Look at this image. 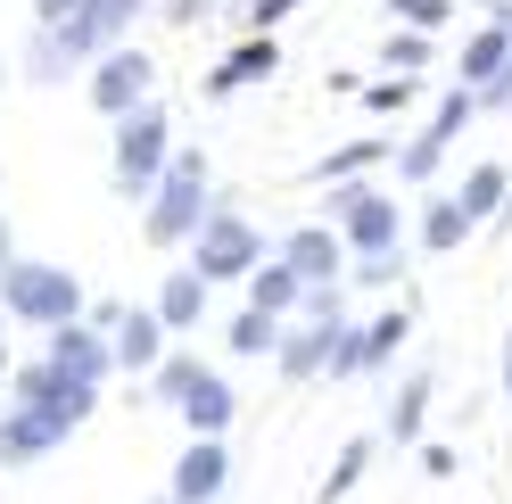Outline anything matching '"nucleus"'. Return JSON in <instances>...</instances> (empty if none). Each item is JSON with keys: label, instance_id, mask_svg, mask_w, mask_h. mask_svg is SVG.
Instances as JSON below:
<instances>
[{"label": "nucleus", "instance_id": "f8f14e48", "mask_svg": "<svg viewBox=\"0 0 512 504\" xmlns=\"http://www.w3.org/2000/svg\"><path fill=\"white\" fill-rule=\"evenodd\" d=\"M223 488H232V447H223V438H182L166 504H215Z\"/></svg>", "mask_w": 512, "mask_h": 504}, {"label": "nucleus", "instance_id": "79ce46f5", "mask_svg": "<svg viewBox=\"0 0 512 504\" xmlns=\"http://www.w3.org/2000/svg\"><path fill=\"white\" fill-rule=\"evenodd\" d=\"M0 83H9V58H0Z\"/></svg>", "mask_w": 512, "mask_h": 504}, {"label": "nucleus", "instance_id": "ea45409f", "mask_svg": "<svg viewBox=\"0 0 512 504\" xmlns=\"http://www.w3.org/2000/svg\"><path fill=\"white\" fill-rule=\"evenodd\" d=\"M9 372H17V364H9V348H0V389H9Z\"/></svg>", "mask_w": 512, "mask_h": 504}, {"label": "nucleus", "instance_id": "bb28decb", "mask_svg": "<svg viewBox=\"0 0 512 504\" xmlns=\"http://www.w3.org/2000/svg\"><path fill=\"white\" fill-rule=\"evenodd\" d=\"M471 116H479V91H438V108H430V124H422V141H438V149H455L463 133H471Z\"/></svg>", "mask_w": 512, "mask_h": 504}, {"label": "nucleus", "instance_id": "1a4fd4ad", "mask_svg": "<svg viewBox=\"0 0 512 504\" xmlns=\"http://www.w3.org/2000/svg\"><path fill=\"white\" fill-rule=\"evenodd\" d=\"M9 405H42V414H58V422H91L100 414V389L91 381H75V372H58L50 356H34V364H17L9 372Z\"/></svg>", "mask_w": 512, "mask_h": 504}, {"label": "nucleus", "instance_id": "dca6fc26", "mask_svg": "<svg viewBox=\"0 0 512 504\" xmlns=\"http://www.w3.org/2000/svg\"><path fill=\"white\" fill-rule=\"evenodd\" d=\"M339 323H347V314H331V323H290V331H281V348H273L281 381H323V364H331V339H339Z\"/></svg>", "mask_w": 512, "mask_h": 504}, {"label": "nucleus", "instance_id": "0eeeda50", "mask_svg": "<svg viewBox=\"0 0 512 504\" xmlns=\"http://www.w3.org/2000/svg\"><path fill=\"white\" fill-rule=\"evenodd\" d=\"M265 257H273V248H265V232H256V215H240V207H223V199H215V215L199 224V240L182 248V265L199 273L207 290H215V281H248V273L265 265Z\"/></svg>", "mask_w": 512, "mask_h": 504}, {"label": "nucleus", "instance_id": "f3484780", "mask_svg": "<svg viewBox=\"0 0 512 504\" xmlns=\"http://www.w3.org/2000/svg\"><path fill=\"white\" fill-rule=\"evenodd\" d=\"M512 75V34L504 25H479V34H463V50H455V83L463 91H488V83H504Z\"/></svg>", "mask_w": 512, "mask_h": 504}, {"label": "nucleus", "instance_id": "a878e982", "mask_svg": "<svg viewBox=\"0 0 512 504\" xmlns=\"http://www.w3.org/2000/svg\"><path fill=\"white\" fill-rule=\"evenodd\" d=\"M281 331H290V323H273V314H256V306H240L232 323H223V348H232V356L248 364V356H273V348H281Z\"/></svg>", "mask_w": 512, "mask_h": 504}, {"label": "nucleus", "instance_id": "aec40b11", "mask_svg": "<svg viewBox=\"0 0 512 504\" xmlns=\"http://www.w3.org/2000/svg\"><path fill=\"white\" fill-rule=\"evenodd\" d=\"M430 397H438L430 372H405L397 397H389V430H380V438H389V447H422V438H430Z\"/></svg>", "mask_w": 512, "mask_h": 504}, {"label": "nucleus", "instance_id": "72a5a7b5", "mask_svg": "<svg viewBox=\"0 0 512 504\" xmlns=\"http://www.w3.org/2000/svg\"><path fill=\"white\" fill-rule=\"evenodd\" d=\"M397 273H405V257H356L347 265V281H364V290H389Z\"/></svg>", "mask_w": 512, "mask_h": 504}, {"label": "nucleus", "instance_id": "ddd939ff", "mask_svg": "<svg viewBox=\"0 0 512 504\" xmlns=\"http://www.w3.org/2000/svg\"><path fill=\"white\" fill-rule=\"evenodd\" d=\"M75 438V422L42 414V405H0V463H42Z\"/></svg>", "mask_w": 512, "mask_h": 504}, {"label": "nucleus", "instance_id": "9d476101", "mask_svg": "<svg viewBox=\"0 0 512 504\" xmlns=\"http://www.w3.org/2000/svg\"><path fill=\"white\" fill-rule=\"evenodd\" d=\"M273 257L290 265L306 290H347V240L331 224H298V232H281L273 240Z\"/></svg>", "mask_w": 512, "mask_h": 504}, {"label": "nucleus", "instance_id": "4468645a", "mask_svg": "<svg viewBox=\"0 0 512 504\" xmlns=\"http://www.w3.org/2000/svg\"><path fill=\"white\" fill-rule=\"evenodd\" d=\"M42 356L58 364V372H75V381H91V389H108V331L100 323H91V314H83V323H58V331H42Z\"/></svg>", "mask_w": 512, "mask_h": 504}, {"label": "nucleus", "instance_id": "c756f323", "mask_svg": "<svg viewBox=\"0 0 512 504\" xmlns=\"http://www.w3.org/2000/svg\"><path fill=\"white\" fill-rule=\"evenodd\" d=\"M323 381H364V331H356V323H339V339H331V364H323Z\"/></svg>", "mask_w": 512, "mask_h": 504}, {"label": "nucleus", "instance_id": "7c9ffc66", "mask_svg": "<svg viewBox=\"0 0 512 504\" xmlns=\"http://www.w3.org/2000/svg\"><path fill=\"white\" fill-rule=\"evenodd\" d=\"M380 58H389L397 75H422V67H430V34H405V25H389V50H380Z\"/></svg>", "mask_w": 512, "mask_h": 504}, {"label": "nucleus", "instance_id": "2eb2a0df", "mask_svg": "<svg viewBox=\"0 0 512 504\" xmlns=\"http://www.w3.org/2000/svg\"><path fill=\"white\" fill-rule=\"evenodd\" d=\"M265 75H281V42H273V34H248L240 50H223V58H215V75H207V100H232V91L265 83Z\"/></svg>", "mask_w": 512, "mask_h": 504}, {"label": "nucleus", "instance_id": "c9c22d12", "mask_svg": "<svg viewBox=\"0 0 512 504\" xmlns=\"http://www.w3.org/2000/svg\"><path fill=\"white\" fill-rule=\"evenodd\" d=\"M166 17H174V25H199V17H207V0H174Z\"/></svg>", "mask_w": 512, "mask_h": 504}, {"label": "nucleus", "instance_id": "6ab92c4d", "mask_svg": "<svg viewBox=\"0 0 512 504\" xmlns=\"http://www.w3.org/2000/svg\"><path fill=\"white\" fill-rule=\"evenodd\" d=\"M149 306H157V323H166L174 339H190V331L207 323V281L190 273V265H174L166 281H157V298H149Z\"/></svg>", "mask_w": 512, "mask_h": 504}, {"label": "nucleus", "instance_id": "f03ea898", "mask_svg": "<svg viewBox=\"0 0 512 504\" xmlns=\"http://www.w3.org/2000/svg\"><path fill=\"white\" fill-rule=\"evenodd\" d=\"M124 25H133V17H116L108 0H83L75 17L34 25V42H25V83H67V75H83L100 50L124 42Z\"/></svg>", "mask_w": 512, "mask_h": 504}, {"label": "nucleus", "instance_id": "4be33fe9", "mask_svg": "<svg viewBox=\"0 0 512 504\" xmlns=\"http://www.w3.org/2000/svg\"><path fill=\"white\" fill-rule=\"evenodd\" d=\"M240 290H248V306H256V314H273V323H298V306H306V281L281 265V257H265V265L240 281Z\"/></svg>", "mask_w": 512, "mask_h": 504}, {"label": "nucleus", "instance_id": "7ed1b4c3", "mask_svg": "<svg viewBox=\"0 0 512 504\" xmlns=\"http://www.w3.org/2000/svg\"><path fill=\"white\" fill-rule=\"evenodd\" d=\"M149 405L182 414V430H190V438H223V430H232V414H240L232 381H223L207 356H190V348H174L166 364L149 372Z\"/></svg>", "mask_w": 512, "mask_h": 504}, {"label": "nucleus", "instance_id": "4c0bfd02", "mask_svg": "<svg viewBox=\"0 0 512 504\" xmlns=\"http://www.w3.org/2000/svg\"><path fill=\"white\" fill-rule=\"evenodd\" d=\"M504 405H512V331H504Z\"/></svg>", "mask_w": 512, "mask_h": 504}, {"label": "nucleus", "instance_id": "423d86ee", "mask_svg": "<svg viewBox=\"0 0 512 504\" xmlns=\"http://www.w3.org/2000/svg\"><path fill=\"white\" fill-rule=\"evenodd\" d=\"M174 149H182V141H174V124H166V108H157V100H149V108H133V116L116 124V149H108L116 199H133V207H141V199L157 191V174L174 166Z\"/></svg>", "mask_w": 512, "mask_h": 504}, {"label": "nucleus", "instance_id": "9b49d317", "mask_svg": "<svg viewBox=\"0 0 512 504\" xmlns=\"http://www.w3.org/2000/svg\"><path fill=\"white\" fill-rule=\"evenodd\" d=\"M166 356H174V331L157 323V306H124L116 331H108V364L124 372V381H149Z\"/></svg>", "mask_w": 512, "mask_h": 504}, {"label": "nucleus", "instance_id": "473e14b6", "mask_svg": "<svg viewBox=\"0 0 512 504\" xmlns=\"http://www.w3.org/2000/svg\"><path fill=\"white\" fill-rule=\"evenodd\" d=\"M413 463H422V480H455V471H463V455L446 447V438H422V447H413Z\"/></svg>", "mask_w": 512, "mask_h": 504}, {"label": "nucleus", "instance_id": "20e7f679", "mask_svg": "<svg viewBox=\"0 0 512 504\" xmlns=\"http://www.w3.org/2000/svg\"><path fill=\"white\" fill-rule=\"evenodd\" d=\"M0 314L25 331H58V323H83L91 298H83V273L50 265V257H9L0 265Z\"/></svg>", "mask_w": 512, "mask_h": 504}, {"label": "nucleus", "instance_id": "5701e85b", "mask_svg": "<svg viewBox=\"0 0 512 504\" xmlns=\"http://www.w3.org/2000/svg\"><path fill=\"white\" fill-rule=\"evenodd\" d=\"M356 331H364V372H389L405 356V339H413V306H380L372 323H356Z\"/></svg>", "mask_w": 512, "mask_h": 504}, {"label": "nucleus", "instance_id": "412c9836", "mask_svg": "<svg viewBox=\"0 0 512 504\" xmlns=\"http://www.w3.org/2000/svg\"><path fill=\"white\" fill-rule=\"evenodd\" d=\"M455 207L471 215V224H496V215L512 207V166H504V157H479V166L455 182Z\"/></svg>", "mask_w": 512, "mask_h": 504}, {"label": "nucleus", "instance_id": "58836bf2", "mask_svg": "<svg viewBox=\"0 0 512 504\" xmlns=\"http://www.w3.org/2000/svg\"><path fill=\"white\" fill-rule=\"evenodd\" d=\"M17 257V240H9V215H0V265H9Z\"/></svg>", "mask_w": 512, "mask_h": 504}, {"label": "nucleus", "instance_id": "a19ab883", "mask_svg": "<svg viewBox=\"0 0 512 504\" xmlns=\"http://www.w3.org/2000/svg\"><path fill=\"white\" fill-rule=\"evenodd\" d=\"M0 348H9V314H0Z\"/></svg>", "mask_w": 512, "mask_h": 504}, {"label": "nucleus", "instance_id": "a211bd4d", "mask_svg": "<svg viewBox=\"0 0 512 504\" xmlns=\"http://www.w3.org/2000/svg\"><path fill=\"white\" fill-rule=\"evenodd\" d=\"M372 166H397V149L389 141H339L306 166V182L314 191H339V182H372Z\"/></svg>", "mask_w": 512, "mask_h": 504}, {"label": "nucleus", "instance_id": "2f4dec72", "mask_svg": "<svg viewBox=\"0 0 512 504\" xmlns=\"http://www.w3.org/2000/svg\"><path fill=\"white\" fill-rule=\"evenodd\" d=\"M298 9H306V0H248L240 25H248V34H281V17H298Z\"/></svg>", "mask_w": 512, "mask_h": 504}, {"label": "nucleus", "instance_id": "6e6552de", "mask_svg": "<svg viewBox=\"0 0 512 504\" xmlns=\"http://www.w3.org/2000/svg\"><path fill=\"white\" fill-rule=\"evenodd\" d=\"M83 100L100 108L108 124H124L133 108H149V100H157V58H149V50H133V42L100 50V58H91V75H83Z\"/></svg>", "mask_w": 512, "mask_h": 504}, {"label": "nucleus", "instance_id": "c85d7f7f", "mask_svg": "<svg viewBox=\"0 0 512 504\" xmlns=\"http://www.w3.org/2000/svg\"><path fill=\"white\" fill-rule=\"evenodd\" d=\"M413 100H422V83H413V75H380V83H364V108H372V116H405Z\"/></svg>", "mask_w": 512, "mask_h": 504}, {"label": "nucleus", "instance_id": "e433bc0d", "mask_svg": "<svg viewBox=\"0 0 512 504\" xmlns=\"http://www.w3.org/2000/svg\"><path fill=\"white\" fill-rule=\"evenodd\" d=\"M108 9H116V17H141V9H157V0H108Z\"/></svg>", "mask_w": 512, "mask_h": 504}, {"label": "nucleus", "instance_id": "39448f33", "mask_svg": "<svg viewBox=\"0 0 512 504\" xmlns=\"http://www.w3.org/2000/svg\"><path fill=\"white\" fill-rule=\"evenodd\" d=\"M323 224L347 240V265L356 257H405V207L380 182H339V191H323Z\"/></svg>", "mask_w": 512, "mask_h": 504}, {"label": "nucleus", "instance_id": "393cba45", "mask_svg": "<svg viewBox=\"0 0 512 504\" xmlns=\"http://www.w3.org/2000/svg\"><path fill=\"white\" fill-rule=\"evenodd\" d=\"M471 232H479V224L455 207V191H430V199H422V248H430V257H455Z\"/></svg>", "mask_w": 512, "mask_h": 504}, {"label": "nucleus", "instance_id": "f257e3e1", "mask_svg": "<svg viewBox=\"0 0 512 504\" xmlns=\"http://www.w3.org/2000/svg\"><path fill=\"white\" fill-rule=\"evenodd\" d=\"M207 215H215V166H207V149H174V166L157 174V191L141 199V240L149 248H190Z\"/></svg>", "mask_w": 512, "mask_h": 504}, {"label": "nucleus", "instance_id": "b1692460", "mask_svg": "<svg viewBox=\"0 0 512 504\" xmlns=\"http://www.w3.org/2000/svg\"><path fill=\"white\" fill-rule=\"evenodd\" d=\"M372 455H380V438L364 430V438H347V447L331 455V471H323V488H314V504H347L364 488V471H372Z\"/></svg>", "mask_w": 512, "mask_h": 504}, {"label": "nucleus", "instance_id": "cd10ccee", "mask_svg": "<svg viewBox=\"0 0 512 504\" xmlns=\"http://www.w3.org/2000/svg\"><path fill=\"white\" fill-rule=\"evenodd\" d=\"M389 25H405V34H446L455 25V0H389Z\"/></svg>", "mask_w": 512, "mask_h": 504}, {"label": "nucleus", "instance_id": "f704fd0d", "mask_svg": "<svg viewBox=\"0 0 512 504\" xmlns=\"http://www.w3.org/2000/svg\"><path fill=\"white\" fill-rule=\"evenodd\" d=\"M83 0H34V25H58V17H75Z\"/></svg>", "mask_w": 512, "mask_h": 504}]
</instances>
